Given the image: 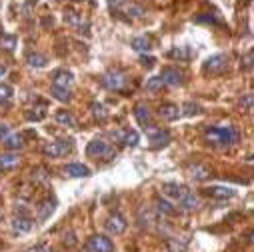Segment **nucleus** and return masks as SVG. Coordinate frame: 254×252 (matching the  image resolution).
<instances>
[{
	"label": "nucleus",
	"instance_id": "obj_1",
	"mask_svg": "<svg viewBox=\"0 0 254 252\" xmlns=\"http://www.w3.org/2000/svg\"><path fill=\"white\" fill-rule=\"evenodd\" d=\"M238 130L234 126H214L204 132V138L214 146H230L238 140Z\"/></svg>",
	"mask_w": 254,
	"mask_h": 252
},
{
	"label": "nucleus",
	"instance_id": "obj_2",
	"mask_svg": "<svg viewBox=\"0 0 254 252\" xmlns=\"http://www.w3.org/2000/svg\"><path fill=\"white\" fill-rule=\"evenodd\" d=\"M102 86L108 88V90L118 92V90H122L126 86V74L122 70H118V68H112L102 76Z\"/></svg>",
	"mask_w": 254,
	"mask_h": 252
},
{
	"label": "nucleus",
	"instance_id": "obj_3",
	"mask_svg": "<svg viewBox=\"0 0 254 252\" xmlns=\"http://www.w3.org/2000/svg\"><path fill=\"white\" fill-rule=\"evenodd\" d=\"M86 154L92 156V158H110L116 154V150H112L108 146V142L100 140V138H94L92 142H88V148H86Z\"/></svg>",
	"mask_w": 254,
	"mask_h": 252
},
{
	"label": "nucleus",
	"instance_id": "obj_4",
	"mask_svg": "<svg viewBox=\"0 0 254 252\" xmlns=\"http://www.w3.org/2000/svg\"><path fill=\"white\" fill-rule=\"evenodd\" d=\"M228 68V56L226 54H214L204 62L206 74H222Z\"/></svg>",
	"mask_w": 254,
	"mask_h": 252
},
{
	"label": "nucleus",
	"instance_id": "obj_5",
	"mask_svg": "<svg viewBox=\"0 0 254 252\" xmlns=\"http://www.w3.org/2000/svg\"><path fill=\"white\" fill-rule=\"evenodd\" d=\"M86 248L90 252H114V242L110 238H106L104 234H94L88 238Z\"/></svg>",
	"mask_w": 254,
	"mask_h": 252
},
{
	"label": "nucleus",
	"instance_id": "obj_6",
	"mask_svg": "<svg viewBox=\"0 0 254 252\" xmlns=\"http://www.w3.org/2000/svg\"><path fill=\"white\" fill-rule=\"evenodd\" d=\"M70 150H72L70 140H56V142H50V144L44 146V154L50 156V158H62V156H66Z\"/></svg>",
	"mask_w": 254,
	"mask_h": 252
},
{
	"label": "nucleus",
	"instance_id": "obj_7",
	"mask_svg": "<svg viewBox=\"0 0 254 252\" xmlns=\"http://www.w3.org/2000/svg\"><path fill=\"white\" fill-rule=\"evenodd\" d=\"M150 136V142H152V148H160V146H166L170 142V134L168 130H162V128H156V126H146L144 128Z\"/></svg>",
	"mask_w": 254,
	"mask_h": 252
},
{
	"label": "nucleus",
	"instance_id": "obj_8",
	"mask_svg": "<svg viewBox=\"0 0 254 252\" xmlns=\"http://www.w3.org/2000/svg\"><path fill=\"white\" fill-rule=\"evenodd\" d=\"M104 226H106V232H108V234L118 236V234H122V232L126 230L128 222H126V218H124L122 214H112V216H108V220H106Z\"/></svg>",
	"mask_w": 254,
	"mask_h": 252
},
{
	"label": "nucleus",
	"instance_id": "obj_9",
	"mask_svg": "<svg viewBox=\"0 0 254 252\" xmlns=\"http://www.w3.org/2000/svg\"><path fill=\"white\" fill-rule=\"evenodd\" d=\"M160 78H162L164 86H182V82H184V74L178 68H164Z\"/></svg>",
	"mask_w": 254,
	"mask_h": 252
},
{
	"label": "nucleus",
	"instance_id": "obj_10",
	"mask_svg": "<svg viewBox=\"0 0 254 252\" xmlns=\"http://www.w3.org/2000/svg\"><path fill=\"white\" fill-rule=\"evenodd\" d=\"M72 82H74V76H72V72H68V70H58V72L54 74V78H52V86H54V88H68V90H70Z\"/></svg>",
	"mask_w": 254,
	"mask_h": 252
},
{
	"label": "nucleus",
	"instance_id": "obj_11",
	"mask_svg": "<svg viewBox=\"0 0 254 252\" xmlns=\"http://www.w3.org/2000/svg\"><path fill=\"white\" fill-rule=\"evenodd\" d=\"M188 174L192 176L194 180L202 182V180H208V178L212 176V168H210V166H206V164H200V162H196V164H192V166L188 168Z\"/></svg>",
	"mask_w": 254,
	"mask_h": 252
},
{
	"label": "nucleus",
	"instance_id": "obj_12",
	"mask_svg": "<svg viewBox=\"0 0 254 252\" xmlns=\"http://www.w3.org/2000/svg\"><path fill=\"white\" fill-rule=\"evenodd\" d=\"M134 116H136V120H138V124L142 126V128H146V126L152 124V112L146 104H136L134 106Z\"/></svg>",
	"mask_w": 254,
	"mask_h": 252
},
{
	"label": "nucleus",
	"instance_id": "obj_13",
	"mask_svg": "<svg viewBox=\"0 0 254 252\" xmlns=\"http://www.w3.org/2000/svg\"><path fill=\"white\" fill-rule=\"evenodd\" d=\"M188 190L184 186H180V184H174V182H168V184H162V194H166V196H170V198H174V200H178L180 202V198L186 194Z\"/></svg>",
	"mask_w": 254,
	"mask_h": 252
},
{
	"label": "nucleus",
	"instance_id": "obj_14",
	"mask_svg": "<svg viewBox=\"0 0 254 252\" xmlns=\"http://www.w3.org/2000/svg\"><path fill=\"white\" fill-rule=\"evenodd\" d=\"M206 194L212 198H218V200H226V198H232L236 192L228 186H210V188H206Z\"/></svg>",
	"mask_w": 254,
	"mask_h": 252
},
{
	"label": "nucleus",
	"instance_id": "obj_15",
	"mask_svg": "<svg viewBox=\"0 0 254 252\" xmlns=\"http://www.w3.org/2000/svg\"><path fill=\"white\" fill-rule=\"evenodd\" d=\"M158 114H160V116H162L164 120L172 122V120H176V118L180 116V108H178L176 104L164 102V104H160V108H158Z\"/></svg>",
	"mask_w": 254,
	"mask_h": 252
},
{
	"label": "nucleus",
	"instance_id": "obj_16",
	"mask_svg": "<svg viewBox=\"0 0 254 252\" xmlns=\"http://www.w3.org/2000/svg\"><path fill=\"white\" fill-rule=\"evenodd\" d=\"M138 222H140V226L150 228V226L156 222V212H154L150 206H142L140 212H138Z\"/></svg>",
	"mask_w": 254,
	"mask_h": 252
},
{
	"label": "nucleus",
	"instance_id": "obj_17",
	"mask_svg": "<svg viewBox=\"0 0 254 252\" xmlns=\"http://www.w3.org/2000/svg\"><path fill=\"white\" fill-rule=\"evenodd\" d=\"M64 172H66L68 176H72V178H86V176H90V168L84 166V164H80V162L68 164Z\"/></svg>",
	"mask_w": 254,
	"mask_h": 252
},
{
	"label": "nucleus",
	"instance_id": "obj_18",
	"mask_svg": "<svg viewBox=\"0 0 254 252\" xmlns=\"http://www.w3.org/2000/svg\"><path fill=\"white\" fill-rule=\"evenodd\" d=\"M18 164H20V156L14 154V152H8V154L0 156V170H12Z\"/></svg>",
	"mask_w": 254,
	"mask_h": 252
},
{
	"label": "nucleus",
	"instance_id": "obj_19",
	"mask_svg": "<svg viewBox=\"0 0 254 252\" xmlns=\"http://www.w3.org/2000/svg\"><path fill=\"white\" fill-rule=\"evenodd\" d=\"M122 14H126V16H130V18H142L146 12H144V8L142 6H138V4H134V2H126L124 6H122V10H120Z\"/></svg>",
	"mask_w": 254,
	"mask_h": 252
},
{
	"label": "nucleus",
	"instance_id": "obj_20",
	"mask_svg": "<svg viewBox=\"0 0 254 252\" xmlns=\"http://www.w3.org/2000/svg\"><path fill=\"white\" fill-rule=\"evenodd\" d=\"M116 138H118L122 144H126V146H136L138 140H140V136H138L136 130H124V132H118Z\"/></svg>",
	"mask_w": 254,
	"mask_h": 252
},
{
	"label": "nucleus",
	"instance_id": "obj_21",
	"mask_svg": "<svg viewBox=\"0 0 254 252\" xmlns=\"http://www.w3.org/2000/svg\"><path fill=\"white\" fill-rule=\"evenodd\" d=\"M32 220L30 218H26V216H18V218H14L12 220V230L14 232H18V234H24V232H30L32 230Z\"/></svg>",
	"mask_w": 254,
	"mask_h": 252
},
{
	"label": "nucleus",
	"instance_id": "obj_22",
	"mask_svg": "<svg viewBox=\"0 0 254 252\" xmlns=\"http://www.w3.org/2000/svg\"><path fill=\"white\" fill-rule=\"evenodd\" d=\"M180 204L184 206V210H196L198 204H200V198H198L194 192H186V194L180 198Z\"/></svg>",
	"mask_w": 254,
	"mask_h": 252
},
{
	"label": "nucleus",
	"instance_id": "obj_23",
	"mask_svg": "<svg viewBox=\"0 0 254 252\" xmlns=\"http://www.w3.org/2000/svg\"><path fill=\"white\" fill-rule=\"evenodd\" d=\"M2 142H4V146H6L8 150H20V148L24 146V138H22V134H12V132H10Z\"/></svg>",
	"mask_w": 254,
	"mask_h": 252
},
{
	"label": "nucleus",
	"instance_id": "obj_24",
	"mask_svg": "<svg viewBox=\"0 0 254 252\" xmlns=\"http://www.w3.org/2000/svg\"><path fill=\"white\" fill-rule=\"evenodd\" d=\"M56 122L62 124V126H68V128H74L76 126V120L68 110H58L56 112Z\"/></svg>",
	"mask_w": 254,
	"mask_h": 252
},
{
	"label": "nucleus",
	"instance_id": "obj_25",
	"mask_svg": "<svg viewBox=\"0 0 254 252\" xmlns=\"http://www.w3.org/2000/svg\"><path fill=\"white\" fill-rule=\"evenodd\" d=\"M64 20H66L70 26H74V28H80V30H82V16H80L78 12H74L72 8H68V10L64 12Z\"/></svg>",
	"mask_w": 254,
	"mask_h": 252
},
{
	"label": "nucleus",
	"instance_id": "obj_26",
	"mask_svg": "<svg viewBox=\"0 0 254 252\" xmlns=\"http://www.w3.org/2000/svg\"><path fill=\"white\" fill-rule=\"evenodd\" d=\"M132 48L138 50V52H148L152 48V44H150V40L146 36H138V38L132 40Z\"/></svg>",
	"mask_w": 254,
	"mask_h": 252
},
{
	"label": "nucleus",
	"instance_id": "obj_27",
	"mask_svg": "<svg viewBox=\"0 0 254 252\" xmlns=\"http://www.w3.org/2000/svg\"><path fill=\"white\" fill-rule=\"evenodd\" d=\"M156 210H158L160 214H166V216L176 214V208H174L168 200H162V198H158V200H156Z\"/></svg>",
	"mask_w": 254,
	"mask_h": 252
},
{
	"label": "nucleus",
	"instance_id": "obj_28",
	"mask_svg": "<svg viewBox=\"0 0 254 252\" xmlns=\"http://www.w3.org/2000/svg\"><path fill=\"white\" fill-rule=\"evenodd\" d=\"M52 212H54V202H52V200H44V202L40 204V208H38V216H40V220H46Z\"/></svg>",
	"mask_w": 254,
	"mask_h": 252
},
{
	"label": "nucleus",
	"instance_id": "obj_29",
	"mask_svg": "<svg viewBox=\"0 0 254 252\" xmlns=\"http://www.w3.org/2000/svg\"><path fill=\"white\" fill-rule=\"evenodd\" d=\"M52 98H56V100H60V102H68L72 96H70V90L68 88H54L52 86Z\"/></svg>",
	"mask_w": 254,
	"mask_h": 252
},
{
	"label": "nucleus",
	"instance_id": "obj_30",
	"mask_svg": "<svg viewBox=\"0 0 254 252\" xmlns=\"http://www.w3.org/2000/svg\"><path fill=\"white\" fill-rule=\"evenodd\" d=\"M46 62H48V58H46L44 54H30V56H28V64L34 66V68L46 66Z\"/></svg>",
	"mask_w": 254,
	"mask_h": 252
},
{
	"label": "nucleus",
	"instance_id": "obj_31",
	"mask_svg": "<svg viewBox=\"0 0 254 252\" xmlns=\"http://www.w3.org/2000/svg\"><path fill=\"white\" fill-rule=\"evenodd\" d=\"M0 46H2L4 50H8V52H12V50H14V46H16V36L2 34V36H0Z\"/></svg>",
	"mask_w": 254,
	"mask_h": 252
},
{
	"label": "nucleus",
	"instance_id": "obj_32",
	"mask_svg": "<svg viewBox=\"0 0 254 252\" xmlns=\"http://www.w3.org/2000/svg\"><path fill=\"white\" fill-rule=\"evenodd\" d=\"M32 110H34V112H28V114H26L28 120H34V122H36V120H42V118L46 116V104H38V106L32 108Z\"/></svg>",
	"mask_w": 254,
	"mask_h": 252
},
{
	"label": "nucleus",
	"instance_id": "obj_33",
	"mask_svg": "<svg viewBox=\"0 0 254 252\" xmlns=\"http://www.w3.org/2000/svg\"><path fill=\"white\" fill-rule=\"evenodd\" d=\"M162 86H164V82L160 76H152L146 80V90H150V92H158V90H162Z\"/></svg>",
	"mask_w": 254,
	"mask_h": 252
},
{
	"label": "nucleus",
	"instance_id": "obj_34",
	"mask_svg": "<svg viewBox=\"0 0 254 252\" xmlns=\"http://www.w3.org/2000/svg\"><path fill=\"white\" fill-rule=\"evenodd\" d=\"M92 114H94V118H98V120H104L106 116H108V112H106V108L102 106V104H98V102H92Z\"/></svg>",
	"mask_w": 254,
	"mask_h": 252
},
{
	"label": "nucleus",
	"instance_id": "obj_35",
	"mask_svg": "<svg viewBox=\"0 0 254 252\" xmlns=\"http://www.w3.org/2000/svg\"><path fill=\"white\" fill-rule=\"evenodd\" d=\"M182 112L186 114V116H196L198 112H200V106L198 104H192V102H186L184 106H182ZM180 112V114H182Z\"/></svg>",
	"mask_w": 254,
	"mask_h": 252
},
{
	"label": "nucleus",
	"instance_id": "obj_36",
	"mask_svg": "<svg viewBox=\"0 0 254 252\" xmlns=\"http://www.w3.org/2000/svg\"><path fill=\"white\" fill-rule=\"evenodd\" d=\"M12 86L8 84H0V100H10L12 98Z\"/></svg>",
	"mask_w": 254,
	"mask_h": 252
},
{
	"label": "nucleus",
	"instance_id": "obj_37",
	"mask_svg": "<svg viewBox=\"0 0 254 252\" xmlns=\"http://www.w3.org/2000/svg\"><path fill=\"white\" fill-rule=\"evenodd\" d=\"M32 176H34L38 182H48V172H46L44 168H36V170L32 172Z\"/></svg>",
	"mask_w": 254,
	"mask_h": 252
},
{
	"label": "nucleus",
	"instance_id": "obj_38",
	"mask_svg": "<svg viewBox=\"0 0 254 252\" xmlns=\"http://www.w3.org/2000/svg\"><path fill=\"white\" fill-rule=\"evenodd\" d=\"M128 2V0H108V4L112 6V10H116V12H120L122 10V6Z\"/></svg>",
	"mask_w": 254,
	"mask_h": 252
},
{
	"label": "nucleus",
	"instance_id": "obj_39",
	"mask_svg": "<svg viewBox=\"0 0 254 252\" xmlns=\"http://www.w3.org/2000/svg\"><path fill=\"white\" fill-rule=\"evenodd\" d=\"M240 106H242L244 110H250V108H252V94H246L244 100H240Z\"/></svg>",
	"mask_w": 254,
	"mask_h": 252
},
{
	"label": "nucleus",
	"instance_id": "obj_40",
	"mask_svg": "<svg viewBox=\"0 0 254 252\" xmlns=\"http://www.w3.org/2000/svg\"><path fill=\"white\" fill-rule=\"evenodd\" d=\"M168 56H170V58H186V52H184L182 48H174V50H170Z\"/></svg>",
	"mask_w": 254,
	"mask_h": 252
},
{
	"label": "nucleus",
	"instance_id": "obj_41",
	"mask_svg": "<svg viewBox=\"0 0 254 252\" xmlns=\"http://www.w3.org/2000/svg\"><path fill=\"white\" fill-rule=\"evenodd\" d=\"M154 62H156V60H154L152 56H142V58H140V64H142V66H148V68L154 66Z\"/></svg>",
	"mask_w": 254,
	"mask_h": 252
},
{
	"label": "nucleus",
	"instance_id": "obj_42",
	"mask_svg": "<svg viewBox=\"0 0 254 252\" xmlns=\"http://www.w3.org/2000/svg\"><path fill=\"white\" fill-rule=\"evenodd\" d=\"M8 134H10V128H8V126H0V140H4Z\"/></svg>",
	"mask_w": 254,
	"mask_h": 252
},
{
	"label": "nucleus",
	"instance_id": "obj_43",
	"mask_svg": "<svg viewBox=\"0 0 254 252\" xmlns=\"http://www.w3.org/2000/svg\"><path fill=\"white\" fill-rule=\"evenodd\" d=\"M64 244H66V246H74V244H76V240H74V234H72V232H68V238L64 236Z\"/></svg>",
	"mask_w": 254,
	"mask_h": 252
},
{
	"label": "nucleus",
	"instance_id": "obj_44",
	"mask_svg": "<svg viewBox=\"0 0 254 252\" xmlns=\"http://www.w3.org/2000/svg\"><path fill=\"white\" fill-rule=\"evenodd\" d=\"M246 66H248V68L252 66V52H248V54H246Z\"/></svg>",
	"mask_w": 254,
	"mask_h": 252
},
{
	"label": "nucleus",
	"instance_id": "obj_45",
	"mask_svg": "<svg viewBox=\"0 0 254 252\" xmlns=\"http://www.w3.org/2000/svg\"><path fill=\"white\" fill-rule=\"evenodd\" d=\"M6 74V68L4 66H0V76H4Z\"/></svg>",
	"mask_w": 254,
	"mask_h": 252
},
{
	"label": "nucleus",
	"instance_id": "obj_46",
	"mask_svg": "<svg viewBox=\"0 0 254 252\" xmlns=\"http://www.w3.org/2000/svg\"><path fill=\"white\" fill-rule=\"evenodd\" d=\"M26 252H42L40 248H30V250H26Z\"/></svg>",
	"mask_w": 254,
	"mask_h": 252
}]
</instances>
